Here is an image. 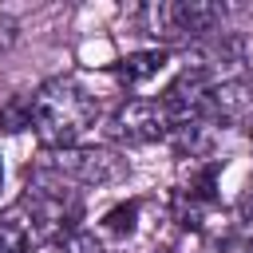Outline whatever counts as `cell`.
Returning <instances> with one entry per match:
<instances>
[{
  "mask_svg": "<svg viewBox=\"0 0 253 253\" xmlns=\"http://www.w3.org/2000/svg\"><path fill=\"white\" fill-rule=\"evenodd\" d=\"M107 134L115 142H126V146H146V142L174 134V123H170V115L158 99H126L107 119Z\"/></svg>",
  "mask_w": 253,
  "mask_h": 253,
  "instance_id": "3957f363",
  "label": "cell"
},
{
  "mask_svg": "<svg viewBox=\"0 0 253 253\" xmlns=\"http://www.w3.org/2000/svg\"><path fill=\"white\" fill-rule=\"evenodd\" d=\"M0 253H16V249L8 245V237H4V233H0Z\"/></svg>",
  "mask_w": 253,
  "mask_h": 253,
  "instance_id": "30bf717a",
  "label": "cell"
},
{
  "mask_svg": "<svg viewBox=\"0 0 253 253\" xmlns=\"http://www.w3.org/2000/svg\"><path fill=\"white\" fill-rule=\"evenodd\" d=\"M174 20H178L182 43H194V40H206L217 32V24L225 20V8L206 4V0H174Z\"/></svg>",
  "mask_w": 253,
  "mask_h": 253,
  "instance_id": "277c9868",
  "label": "cell"
},
{
  "mask_svg": "<svg viewBox=\"0 0 253 253\" xmlns=\"http://www.w3.org/2000/svg\"><path fill=\"white\" fill-rule=\"evenodd\" d=\"M32 126V95H16L0 107V130L16 134V130H28Z\"/></svg>",
  "mask_w": 253,
  "mask_h": 253,
  "instance_id": "8992f818",
  "label": "cell"
},
{
  "mask_svg": "<svg viewBox=\"0 0 253 253\" xmlns=\"http://www.w3.org/2000/svg\"><path fill=\"white\" fill-rule=\"evenodd\" d=\"M40 170L55 174L67 186H111L126 178V158L111 146H59V150H43Z\"/></svg>",
  "mask_w": 253,
  "mask_h": 253,
  "instance_id": "7a4b0ae2",
  "label": "cell"
},
{
  "mask_svg": "<svg viewBox=\"0 0 253 253\" xmlns=\"http://www.w3.org/2000/svg\"><path fill=\"white\" fill-rule=\"evenodd\" d=\"M217 253H253V237H229V241H221Z\"/></svg>",
  "mask_w": 253,
  "mask_h": 253,
  "instance_id": "9c48e42d",
  "label": "cell"
},
{
  "mask_svg": "<svg viewBox=\"0 0 253 253\" xmlns=\"http://www.w3.org/2000/svg\"><path fill=\"white\" fill-rule=\"evenodd\" d=\"M20 40V24L8 16V12H0V55L4 51H12V43Z\"/></svg>",
  "mask_w": 253,
  "mask_h": 253,
  "instance_id": "ba28073f",
  "label": "cell"
},
{
  "mask_svg": "<svg viewBox=\"0 0 253 253\" xmlns=\"http://www.w3.org/2000/svg\"><path fill=\"white\" fill-rule=\"evenodd\" d=\"M99 119V99L75 75H55L32 95V130L43 150L75 146Z\"/></svg>",
  "mask_w": 253,
  "mask_h": 253,
  "instance_id": "6da1fadb",
  "label": "cell"
},
{
  "mask_svg": "<svg viewBox=\"0 0 253 253\" xmlns=\"http://www.w3.org/2000/svg\"><path fill=\"white\" fill-rule=\"evenodd\" d=\"M162 67H166V47H150V51H134V55L119 59L115 75H119V79H123L126 87H138V83L154 79V75H158Z\"/></svg>",
  "mask_w": 253,
  "mask_h": 253,
  "instance_id": "5b68a950",
  "label": "cell"
},
{
  "mask_svg": "<svg viewBox=\"0 0 253 253\" xmlns=\"http://www.w3.org/2000/svg\"><path fill=\"white\" fill-rule=\"evenodd\" d=\"M0 190H4V162H0Z\"/></svg>",
  "mask_w": 253,
  "mask_h": 253,
  "instance_id": "8fae6325",
  "label": "cell"
},
{
  "mask_svg": "<svg viewBox=\"0 0 253 253\" xmlns=\"http://www.w3.org/2000/svg\"><path fill=\"white\" fill-rule=\"evenodd\" d=\"M134 221H138V202H126V206H115L111 213H103V233L107 237H130L134 233Z\"/></svg>",
  "mask_w": 253,
  "mask_h": 253,
  "instance_id": "52a82bcc",
  "label": "cell"
}]
</instances>
